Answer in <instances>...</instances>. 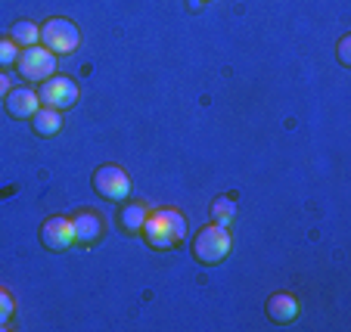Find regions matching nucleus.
Here are the masks:
<instances>
[{"label":"nucleus","instance_id":"nucleus-2","mask_svg":"<svg viewBox=\"0 0 351 332\" xmlns=\"http://www.w3.org/2000/svg\"><path fill=\"white\" fill-rule=\"evenodd\" d=\"M230 252H233V236H230V230L221 224H208L193 236V258H196L199 264H206V267L221 264Z\"/></svg>","mask_w":351,"mask_h":332},{"label":"nucleus","instance_id":"nucleus-4","mask_svg":"<svg viewBox=\"0 0 351 332\" xmlns=\"http://www.w3.org/2000/svg\"><path fill=\"white\" fill-rule=\"evenodd\" d=\"M93 193L109 202H128L131 199V177L119 165H99L93 171Z\"/></svg>","mask_w":351,"mask_h":332},{"label":"nucleus","instance_id":"nucleus-11","mask_svg":"<svg viewBox=\"0 0 351 332\" xmlns=\"http://www.w3.org/2000/svg\"><path fill=\"white\" fill-rule=\"evenodd\" d=\"M32 131L38 137H56L62 131V112L60 109H50V106H40L38 112L32 115Z\"/></svg>","mask_w":351,"mask_h":332},{"label":"nucleus","instance_id":"nucleus-16","mask_svg":"<svg viewBox=\"0 0 351 332\" xmlns=\"http://www.w3.org/2000/svg\"><path fill=\"white\" fill-rule=\"evenodd\" d=\"M13 314H16V298L0 286V329H7L10 320H13Z\"/></svg>","mask_w":351,"mask_h":332},{"label":"nucleus","instance_id":"nucleus-12","mask_svg":"<svg viewBox=\"0 0 351 332\" xmlns=\"http://www.w3.org/2000/svg\"><path fill=\"white\" fill-rule=\"evenodd\" d=\"M146 214H149V205H143V202H125L119 212V224L125 233H140L143 230V220Z\"/></svg>","mask_w":351,"mask_h":332},{"label":"nucleus","instance_id":"nucleus-9","mask_svg":"<svg viewBox=\"0 0 351 332\" xmlns=\"http://www.w3.org/2000/svg\"><path fill=\"white\" fill-rule=\"evenodd\" d=\"M267 320L271 323H277V326H289L292 320L298 317V311H302V305H298V298L295 295H289V292H274L271 298H267Z\"/></svg>","mask_w":351,"mask_h":332},{"label":"nucleus","instance_id":"nucleus-5","mask_svg":"<svg viewBox=\"0 0 351 332\" xmlns=\"http://www.w3.org/2000/svg\"><path fill=\"white\" fill-rule=\"evenodd\" d=\"M16 72L22 75L25 81H47L50 75H56V56L47 50V47L34 44V47H25L16 60Z\"/></svg>","mask_w":351,"mask_h":332},{"label":"nucleus","instance_id":"nucleus-1","mask_svg":"<svg viewBox=\"0 0 351 332\" xmlns=\"http://www.w3.org/2000/svg\"><path fill=\"white\" fill-rule=\"evenodd\" d=\"M143 240L149 248L156 252H171L180 242L186 240L190 233V224H186V214L178 212V208H156V212L146 214L143 220Z\"/></svg>","mask_w":351,"mask_h":332},{"label":"nucleus","instance_id":"nucleus-19","mask_svg":"<svg viewBox=\"0 0 351 332\" xmlns=\"http://www.w3.org/2000/svg\"><path fill=\"white\" fill-rule=\"evenodd\" d=\"M202 3H206V0H202Z\"/></svg>","mask_w":351,"mask_h":332},{"label":"nucleus","instance_id":"nucleus-14","mask_svg":"<svg viewBox=\"0 0 351 332\" xmlns=\"http://www.w3.org/2000/svg\"><path fill=\"white\" fill-rule=\"evenodd\" d=\"M10 38H13L22 50L34 47V44H40V25H34V22H28V19H19L13 25V31H10Z\"/></svg>","mask_w":351,"mask_h":332},{"label":"nucleus","instance_id":"nucleus-15","mask_svg":"<svg viewBox=\"0 0 351 332\" xmlns=\"http://www.w3.org/2000/svg\"><path fill=\"white\" fill-rule=\"evenodd\" d=\"M19 53H22V47L16 44L13 38H0V68H3V72H7L10 66H16Z\"/></svg>","mask_w":351,"mask_h":332},{"label":"nucleus","instance_id":"nucleus-8","mask_svg":"<svg viewBox=\"0 0 351 332\" xmlns=\"http://www.w3.org/2000/svg\"><path fill=\"white\" fill-rule=\"evenodd\" d=\"M69 220H72V233H75V242H78V246H93V242H99V236H103V218H99L97 212L78 208Z\"/></svg>","mask_w":351,"mask_h":332},{"label":"nucleus","instance_id":"nucleus-3","mask_svg":"<svg viewBox=\"0 0 351 332\" xmlns=\"http://www.w3.org/2000/svg\"><path fill=\"white\" fill-rule=\"evenodd\" d=\"M81 44V31L72 19H62V16H53L40 25V47H47L53 56H66L75 53Z\"/></svg>","mask_w":351,"mask_h":332},{"label":"nucleus","instance_id":"nucleus-10","mask_svg":"<svg viewBox=\"0 0 351 332\" xmlns=\"http://www.w3.org/2000/svg\"><path fill=\"white\" fill-rule=\"evenodd\" d=\"M3 103H7V112L19 121H28L40 109V97L34 90H28V87H13Z\"/></svg>","mask_w":351,"mask_h":332},{"label":"nucleus","instance_id":"nucleus-17","mask_svg":"<svg viewBox=\"0 0 351 332\" xmlns=\"http://www.w3.org/2000/svg\"><path fill=\"white\" fill-rule=\"evenodd\" d=\"M339 62H342V66H351V34H345L342 40H339Z\"/></svg>","mask_w":351,"mask_h":332},{"label":"nucleus","instance_id":"nucleus-7","mask_svg":"<svg viewBox=\"0 0 351 332\" xmlns=\"http://www.w3.org/2000/svg\"><path fill=\"white\" fill-rule=\"evenodd\" d=\"M40 246L47 252H69L75 246V233H72V220L62 218V214H53L40 224Z\"/></svg>","mask_w":351,"mask_h":332},{"label":"nucleus","instance_id":"nucleus-18","mask_svg":"<svg viewBox=\"0 0 351 332\" xmlns=\"http://www.w3.org/2000/svg\"><path fill=\"white\" fill-rule=\"evenodd\" d=\"M10 90H13V78H10V75L0 68V100H7Z\"/></svg>","mask_w":351,"mask_h":332},{"label":"nucleus","instance_id":"nucleus-13","mask_svg":"<svg viewBox=\"0 0 351 332\" xmlns=\"http://www.w3.org/2000/svg\"><path fill=\"white\" fill-rule=\"evenodd\" d=\"M208 214H212V224L230 227L233 220H237V199H233V196H215Z\"/></svg>","mask_w":351,"mask_h":332},{"label":"nucleus","instance_id":"nucleus-6","mask_svg":"<svg viewBox=\"0 0 351 332\" xmlns=\"http://www.w3.org/2000/svg\"><path fill=\"white\" fill-rule=\"evenodd\" d=\"M40 106H50V109H72L78 103V84L66 75H50L47 81H40Z\"/></svg>","mask_w":351,"mask_h":332}]
</instances>
